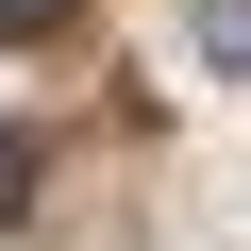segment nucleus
Returning a JSON list of instances; mask_svg holds the SVG:
<instances>
[{"label": "nucleus", "mask_w": 251, "mask_h": 251, "mask_svg": "<svg viewBox=\"0 0 251 251\" xmlns=\"http://www.w3.org/2000/svg\"><path fill=\"white\" fill-rule=\"evenodd\" d=\"M201 50H218V67H251V0H201Z\"/></svg>", "instance_id": "obj_1"}, {"label": "nucleus", "mask_w": 251, "mask_h": 251, "mask_svg": "<svg viewBox=\"0 0 251 251\" xmlns=\"http://www.w3.org/2000/svg\"><path fill=\"white\" fill-rule=\"evenodd\" d=\"M34 168H50L34 134H0V218H17V201H34Z\"/></svg>", "instance_id": "obj_2"}, {"label": "nucleus", "mask_w": 251, "mask_h": 251, "mask_svg": "<svg viewBox=\"0 0 251 251\" xmlns=\"http://www.w3.org/2000/svg\"><path fill=\"white\" fill-rule=\"evenodd\" d=\"M34 17H67V0H0V34H34Z\"/></svg>", "instance_id": "obj_3"}]
</instances>
